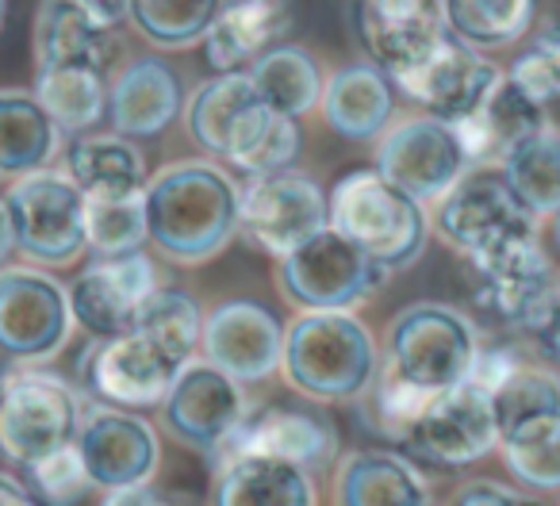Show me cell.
<instances>
[{"label": "cell", "instance_id": "cell-24", "mask_svg": "<svg viewBox=\"0 0 560 506\" xmlns=\"http://www.w3.org/2000/svg\"><path fill=\"white\" fill-rule=\"evenodd\" d=\"M234 452H265V457L292 460V464L319 475L335 468L342 445H338V429L323 414L296 411V407H265V411L249 414L246 426L238 429V437L226 445L219 460L234 457Z\"/></svg>", "mask_w": 560, "mask_h": 506}, {"label": "cell", "instance_id": "cell-45", "mask_svg": "<svg viewBox=\"0 0 560 506\" xmlns=\"http://www.w3.org/2000/svg\"><path fill=\"white\" fill-rule=\"evenodd\" d=\"M101 506H185L170 491H158L154 480L150 483H131V487H112L104 491Z\"/></svg>", "mask_w": 560, "mask_h": 506}, {"label": "cell", "instance_id": "cell-21", "mask_svg": "<svg viewBox=\"0 0 560 506\" xmlns=\"http://www.w3.org/2000/svg\"><path fill=\"white\" fill-rule=\"evenodd\" d=\"M503 78L495 62L480 50L465 47L450 35L427 62H419L411 73L396 78L392 85L407 96L419 111L438 119H460L468 111H476L483 104V96L491 93V85Z\"/></svg>", "mask_w": 560, "mask_h": 506}, {"label": "cell", "instance_id": "cell-30", "mask_svg": "<svg viewBox=\"0 0 560 506\" xmlns=\"http://www.w3.org/2000/svg\"><path fill=\"white\" fill-rule=\"evenodd\" d=\"M66 173L85 196L142 192L150 180L147 157L124 134H78L66 154Z\"/></svg>", "mask_w": 560, "mask_h": 506}, {"label": "cell", "instance_id": "cell-31", "mask_svg": "<svg viewBox=\"0 0 560 506\" xmlns=\"http://www.w3.org/2000/svg\"><path fill=\"white\" fill-rule=\"evenodd\" d=\"M108 66L70 62L35 70V96L62 134H85L108 116Z\"/></svg>", "mask_w": 560, "mask_h": 506}, {"label": "cell", "instance_id": "cell-29", "mask_svg": "<svg viewBox=\"0 0 560 506\" xmlns=\"http://www.w3.org/2000/svg\"><path fill=\"white\" fill-rule=\"evenodd\" d=\"M62 150V127L47 116L35 93H0V173L24 177L47 169Z\"/></svg>", "mask_w": 560, "mask_h": 506}, {"label": "cell", "instance_id": "cell-28", "mask_svg": "<svg viewBox=\"0 0 560 506\" xmlns=\"http://www.w3.org/2000/svg\"><path fill=\"white\" fill-rule=\"evenodd\" d=\"M319 111L335 134L346 142H376L396 119V93L384 70L373 62L342 66L330 73L319 96Z\"/></svg>", "mask_w": 560, "mask_h": 506}, {"label": "cell", "instance_id": "cell-38", "mask_svg": "<svg viewBox=\"0 0 560 506\" xmlns=\"http://www.w3.org/2000/svg\"><path fill=\"white\" fill-rule=\"evenodd\" d=\"M131 327L154 338V342L162 345V350H170L180 365H188V361L200 353L203 311L185 289L162 284V289H158L154 296H147V304L135 311Z\"/></svg>", "mask_w": 560, "mask_h": 506}, {"label": "cell", "instance_id": "cell-6", "mask_svg": "<svg viewBox=\"0 0 560 506\" xmlns=\"http://www.w3.org/2000/svg\"><path fill=\"white\" fill-rule=\"evenodd\" d=\"M78 388L35 365H16L0 376V457L20 468L73 445L81 426Z\"/></svg>", "mask_w": 560, "mask_h": 506}, {"label": "cell", "instance_id": "cell-2", "mask_svg": "<svg viewBox=\"0 0 560 506\" xmlns=\"http://www.w3.org/2000/svg\"><path fill=\"white\" fill-rule=\"evenodd\" d=\"M242 185L215 157H188L158 169L142 188L150 246L173 266H203L238 234Z\"/></svg>", "mask_w": 560, "mask_h": 506}, {"label": "cell", "instance_id": "cell-5", "mask_svg": "<svg viewBox=\"0 0 560 506\" xmlns=\"http://www.w3.org/2000/svg\"><path fill=\"white\" fill-rule=\"evenodd\" d=\"M480 353V330L460 307L411 304L384 327L381 365L422 391L468 380Z\"/></svg>", "mask_w": 560, "mask_h": 506}, {"label": "cell", "instance_id": "cell-17", "mask_svg": "<svg viewBox=\"0 0 560 506\" xmlns=\"http://www.w3.org/2000/svg\"><path fill=\"white\" fill-rule=\"evenodd\" d=\"M468 284L480 311L503 327L522 330L560 281L541 238H522L468 261Z\"/></svg>", "mask_w": 560, "mask_h": 506}, {"label": "cell", "instance_id": "cell-35", "mask_svg": "<svg viewBox=\"0 0 560 506\" xmlns=\"http://www.w3.org/2000/svg\"><path fill=\"white\" fill-rule=\"evenodd\" d=\"M445 32L480 55L526 39L537 16V0H442Z\"/></svg>", "mask_w": 560, "mask_h": 506}, {"label": "cell", "instance_id": "cell-34", "mask_svg": "<svg viewBox=\"0 0 560 506\" xmlns=\"http://www.w3.org/2000/svg\"><path fill=\"white\" fill-rule=\"evenodd\" d=\"M112 32H101L78 0H43L35 12V70L70 62L108 66Z\"/></svg>", "mask_w": 560, "mask_h": 506}, {"label": "cell", "instance_id": "cell-32", "mask_svg": "<svg viewBox=\"0 0 560 506\" xmlns=\"http://www.w3.org/2000/svg\"><path fill=\"white\" fill-rule=\"evenodd\" d=\"M495 452L503 457L506 472L518 487L534 495L560 491V411L526 414L499 429Z\"/></svg>", "mask_w": 560, "mask_h": 506}, {"label": "cell", "instance_id": "cell-18", "mask_svg": "<svg viewBox=\"0 0 560 506\" xmlns=\"http://www.w3.org/2000/svg\"><path fill=\"white\" fill-rule=\"evenodd\" d=\"M284 322L254 299H226L203 315L200 357L238 384H261L280 373Z\"/></svg>", "mask_w": 560, "mask_h": 506}, {"label": "cell", "instance_id": "cell-22", "mask_svg": "<svg viewBox=\"0 0 560 506\" xmlns=\"http://www.w3.org/2000/svg\"><path fill=\"white\" fill-rule=\"evenodd\" d=\"M330 503L335 506H434V487L396 445H369V449L338 452L330 475Z\"/></svg>", "mask_w": 560, "mask_h": 506}, {"label": "cell", "instance_id": "cell-40", "mask_svg": "<svg viewBox=\"0 0 560 506\" xmlns=\"http://www.w3.org/2000/svg\"><path fill=\"white\" fill-rule=\"evenodd\" d=\"M438 391H422L415 384H407L404 376H396L392 368H376L373 384L365 388V396L358 399V411L365 419V426L376 437H384L388 445H396L407 437V429L419 422V414L427 411V403Z\"/></svg>", "mask_w": 560, "mask_h": 506}, {"label": "cell", "instance_id": "cell-8", "mask_svg": "<svg viewBox=\"0 0 560 506\" xmlns=\"http://www.w3.org/2000/svg\"><path fill=\"white\" fill-rule=\"evenodd\" d=\"M434 215L430 226L450 249L472 261L491 249H503L511 242L537 238L541 219L514 196L499 165H472L438 203H430Z\"/></svg>", "mask_w": 560, "mask_h": 506}, {"label": "cell", "instance_id": "cell-39", "mask_svg": "<svg viewBox=\"0 0 560 506\" xmlns=\"http://www.w3.org/2000/svg\"><path fill=\"white\" fill-rule=\"evenodd\" d=\"M85 238L96 258H124L150 242L142 192L85 196Z\"/></svg>", "mask_w": 560, "mask_h": 506}, {"label": "cell", "instance_id": "cell-19", "mask_svg": "<svg viewBox=\"0 0 560 506\" xmlns=\"http://www.w3.org/2000/svg\"><path fill=\"white\" fill-rule=\"evenodd\" d=\"M158 289H162V276H158L154 258L142 249L124 254V258H96L70 284L73 322L85 327L93 338L119 334L131 327L135 311Z\"/></svg>", "mask_w": 560, "mask_h": 506}, {"label": "cell", "instance_id": "cell-3", "mask_svg": "<svg viewBox=\"0 0 560 506\" xmlns=\"http://www.w3.org/2000/svg\"><path fill=\"white\" fill-rule=\"evenodd\" d=\"M381 368V345L358 311H300L284 327L280 376L312 403H358Z\"/></svg>", "mask_w": 560, "mask_h": 506}, {"label": "cell", "instance_id": "cell-14", "mask_svg": "<svg viewBox=\"0 0 560 506\" xmlns=\"http://www.w3.org/2000/svg\"><path fill=\"white\" fill-rule=\"evenodd\" d=\"M495 445L499 422L491 396L476 380H460L430 399L399 449L430 468H468L491 457Z\"/></svg>", "mask_w": 560, "mask_h": 506}, {"label": "cell", "instance_id": "cell-13", "mask_svg": "<svg viewBox=\"0 0 560 506\" xmlns=\"http://www.w3.org/2000/svg\"><path fill=\"white\" fill-rule=\"evenodd\" d=\"M180 368L185 365L154 338L127 327L89 345L81 357V388L104 407L150 411V407H162Z\"/></svg>", "mask_w": 560, "mask_h": 506}, {"label": "cell", "instance_id": "cell-10", "mask_svg": "<svg viewBox=\"0 0 560 506\" xmlns=\"http://www.w3.org/2000/svg\"><path fill=\"white\" fill-rule=\"evenodd\" d=\"M158 411H162V429L173 442L203 452L215 464L226 452V445L238 437V429L246 426L254 407H249L246 384L226 376L211 361L192 357L177 373Z\"/></svg>", "mask_w": 560, "mask_h": 506}, {"label": "cell", "instance_id": "cell-1", "mask_svg": "<svg viewBox=\"0 0 560 506\" xmlns=\"http://www.w3.org/2000/svg\"><path fill=\"white\" fill-rule=\"evenodd\" d=\"M185 131L208 157L242 177L292 169L300 157V123L257 96L246 70H226L196 85L185 101Z\"/></svg>", "mask_w": 560, "mask_h": 506}, {"label": "cell", "instance_id": "cell-20", "mask_svg": "<svg viewBox=\"0 0 560 506\" xmlns=\"http://www.w3.org/2000/svg\"><path fill=\"white\" fill-rule=\"evenodd\" d=\"M358 35L388 81L411 73L450 39L442 0H358Z\"/></svg>", "mask_w": 560, "mask_h": 506}, {"label": "cell", "instance_id": "cell-15", "mask_svg": "<svg viewBox=\"0 0 560 506\" xmlns=\"http://www.w3.org/2000/svg\"><path fill=\"white\" fill-rule=\"evenodd\" d=\"M376 169L411 192L419 203H438L472 165L465 157L450 119L438 116H404L392 119L388 131L376 139Z\"/></svg>", "mask_w": 560, "mask_h": 506}, {"label": "cell", "instance_id": "cell-26", "mask_svg": "<svg viewBox=\"0 0 560 506\" xmlns=\"http://www.w3.org/2000/svg\"><path fill=\"white\" fill-rule=\"evenodd\" d=\"M541 127H549L545 104L522 93L506 73L491 85L480 108L453 119V131H457L460 146H465L468 165H499V157L506 150L518 146L529 134H537Z\"/></svg>", "mask_w": 560, "mask_h": 506}, {"label": "cell", "instance_id": "cell-36", "mask_svg": "<svg viewBox=\"0 0 560 506\" xmlns=\"http://www.w3.org/2000/svg\"><path fill=\"white\" fill-rule=\"evenodd\" d=\"M499 173L537 219H549L560 203V127H541L499 157Z\"/></svg>", "mask_w": 560, "mask_h": 506}, {"label": "cell", "instance_id": "cell-49", "mask_svg": "<svg viewBox=\"0 0 560 506\" xmlns=\"http://www.w3.org/2000/svg\"><path fill=\"white\" fill-rule=\"evenodd\" d=\"M549 223H552V242H557V249H560V203H557V208H552Z\"/></svg>", "mask_w": 560, "mask_h": 506}, {"label": "cell", "instance_id": "cell-48", "mask_svg": "<svg viewBox=\"0 0 560 506\" xmlns=\"http://www.w3.org/2000/svg\"><path fill=\"white\" fill-rule=\"evenodd\" d=\"M16 254V226H12V211L9 200L0 196V269L9 266V258Z\"/></svg>", "mask_w": 560, "mask_h": 506}, {"label": "cell", "instance_id": "cell-46", "mask_svg": "<svg viewBox=\"0 0 560 506\" xmlns=\"http://www.w3.org/2000/svg\"><path fill=\"white\" fill-rule=\"evenodd\" d=\"M78 9L93 20L101 32H116L131 16V0H78Z\"/></svg>", "mask_w": 560, "mask_h": 506}, {"label": "cell", "instance_id": "cell-50", "mask_svg": "<svg viewBox=\"0 0 560 506\" xmlns=\"http://www.w3.org/2000/svg\"><path fill=\"white\" fill-rule=\"evenodd\" d=\"M4 12H9V0H0V24H4Z\"/></svg>", "mask_w": 560, "mask_h": 506}, {"label": "cell", "instance_id": "cell-41", "mask_svg": "<svg viewBox=\"0 0 560 506\" xmlns=\"http://www.w3.org/2000/svg\"><path fill=\"white\" fill-rule=\"evenodd\" d=\"M24 472H27L24 483L35 491V498H39L43 506H78V503H85V495L93 491V480H89L78 445H66V449L35 460Z\"/></svg>", "mask_w": 560, "mask_h": 506}, {"label": "cell", "instance_id": "cell-11", "mask_svg": "<svg viewBox=\"0 0 560 506\" xmlns=\"http://www.w3.org/2000/svg\"><path fill=\"white\" fill-rule=\"evenodd\" d=\"M70 289L39 266L0 269V357L43 365L70 345Z\"/></svg>", "mask_w": 560, "mask_h": 506}, {"label": "cell", "instance_id": "cell-16", "mask_svg": "<svg viewBox=\"0 0 560 506\" xmlns=\"http://www.w3.org/2000/svg\"><path fill=\"white\" fill-rule=\"evenodd\" d=\"M78 445L93 487H131L150 483L162 468V437L142 414L124 407H85L78 426Z\"/></svg>", "mask_w": 560, "mask_h": 506}, {"label": "cell", "instance_id": "cell-43", "mask_svg": "<svg viewBox=\"0 0 560 506\" xmlns=\"http://www.w3.org/2000/svg\"><path fill=\"white\" fill-rule=\"evenodd\" d=\"M522 334H526L529 350H534L545 365L560 373V284L545 296V304L537 307L534 319L522 327Z\"/></svg>", "mask_w": 560, "mask_h": 506}, {"label": "cell", "instance_id": "cell-12", "mask_svg": "<svg viewBox=\"0 0 560 506\" xmlns=\"http://www.w3.org/2000/svg\"><path fill=\"white\" fill-rule=\"evenodd\" d=\"M327 226V192L296 165L269 173V177H249L238 196V234L277 261Z\"/></svg>", "mask_w": 560, "mask_h": 506}, {"label": "cell", "instance_id": "cell-25", "mask_svg": "<svg viewBox=\"0 0 560 506\" xmlns=\"http://www.w3.org/2000/svg\"><path fill=\"white\" fill-rule=\"evenodd\" d=\"M208 506H319V483L292 460L234 452L215 464Z\"/></svg>", "mask_w": 560, "mask_h": 506}, {"label": "cell", "instance_id": "cell-44", "mask_svg": "<svg viewBox=\"0 0 560 506\" xmlns=\"http://www.w3.org/2000/svg\"><path fill=\"white\" fill-rule=\"evenodd\" d=\"M442 506H526V498L499 480H460Z\"/></svg>", "mask_w": 560, "mask_h": 506}, {"label": "cell", "instance_id": "cell-23", "mask_svg": "<svg viewBox=\"0 0 560 506\" xmlns=\"http://www.w3.org/2000/svg\"><path fill=\"white\" fill-rule=\"evenodd\" d=\"M185 111V89L165 58H131L108 81V119L124 139H154Z\"/></svg>", "mask_w": 560, "mask_h": 506}, {"label": "cell", "instance_id": "cell-9", "mask_svg": "<svg viewBox=\"0 0 560 506\" xmlns=\"http://www.w3.org/2000/svg\"><path fill=\"white\" fill-rule=\"evenodd\" d=\"M9 211L16 226V254L27 266L66 269L89 249L85 192L62 169H35L12 180Z\"/></svg>", "mask_w": 560, "mask_h": 506}, {"label": "cell", "instance_id": "cell-7", "mask_svg": "<svg viewBox=\"0 0 560 506\" xmlns=\"http://www.w3.org/2000/svg\"><path fill=\"white\" fill-rule=\"evenodd\" d=\"M388 276L381 261L330 226L277 261V289L296 311H358Z\"/></svg>", "mask_w": 560, "mask_h": 506}, {"label": "cell", "instance_id": "cell-4", "mask_svg": "<svg viewBox=\"0 0 560 506\" xmlns=\"http://www.w3.org/2000/svg\"><path fill=\"white\" fill-rule=\"evenodd\" d=\"M330 231L361 246L388 273L411 269L430 246V211L381 169H353L327 192Z\"/></svg>", "mask_w": 560, "mask_h": 506}, {"label": "cell", "instance_id": "cell-47", "mask_svg": "<svg viewBox=\"0 0 560 506\" xmlns=\"http://www.w3.org/2000/svg\"><path fill=\"white\" fill-rule=\"evenodd\" d=\"M0 506H43V503L35 498V491L24 480L0 472Z\"/></svg>", "mask_w": 560, "mask_h": 506}, {"label": "cell", "instance_id": "cell-37", "mask_svg": "<svg viewBox=\"0 0 560 506\" xmlns=\"http://www.w3.org/2000/svg\"><path fill=\"white\" fill-rule=\"evenodd\" d=\"M219 0H131L127 24L158 50H188L203 43Z\"/></svg>", "mask_w": 560, "mask_h": 506}, {"label": "cell", "instance_id": "cell-42", "mask_svg": "<svg viewBox=\"0 0 560 506\" xmlns=\"http://www.w3.org/2000/svg\"><path fill=\"white\" fill-rule=\"evenodd\" d=\"M506 78L526 96H534L537 104L560 101V32L534 35V43L514 58Z\"/></svg>", "mask_w": 560, "mask_h": 506}, {"label": "cell", "instance_id": "cell-27", "mask_svg": "<svg viewBox=\"0 0 560 506\" xmlns=\"http://www.w3.org/2000/svg\"><path fill=\"white\" fill-rule=\"evenodd\" d=\"M292 27L289 0H219V12L203 35L208 62L219 73L246 70L249 62L284 43Z\"/></svg>", "mask_w": 560, "mask_h": 506}, {"label": "cell", "instance_id": "cell-33", "mask_svg": "<svg viewBox=\"0 0 560 506\" xmlns=\"http://www.w3.org/2000/svg\"><path fill=\"white\" fill-rule=\"evenodd\" d=\"M246 73L254 81L257 96L292 119L312 116L319 108L323 85H327L319 58L307 47H296V43H277L257 62H249Z\"/></svg>", "mask_w": 560, "mask_h": 506}]
</instances>
